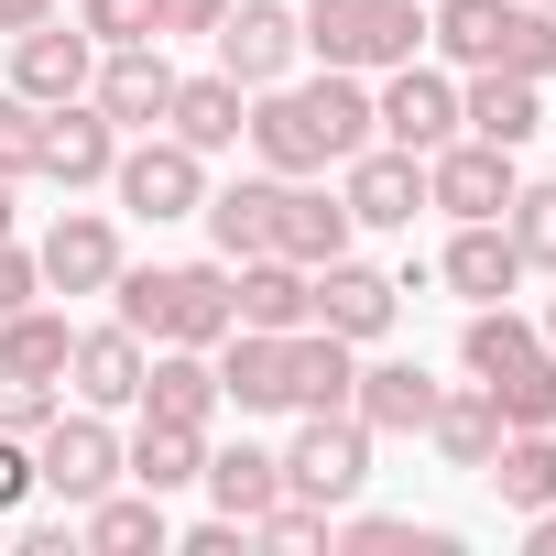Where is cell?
I'll return each instance as SVG.
<instances>
[{
  "label": "cell",
  "instance_id": "cell-1",
  "mask_svg": "<svg viewBox=\"0 0 556 556\" xmlns=\"http://www.w3.org/2000/svg\"><path fill=\"white\" fill-rule=\"evenodd\" d=\"M240 142L262 153V175H328V164H350L371 142V88L339 77V66L285 77V88H251V131Z\"/></svg>",
  "mask_w": 556,
  "mask_h": 556
},
{
  "label": "cell",
  "instance_id": "cell-2",
  "mask_svg": "<svg viewBox=\"0 0 556 556\" xmlns=\"http://www.w3.org/2000/svg\"><path fill=\"white\" fill-rule=\"evenodd\" d=\"M110 295H121V328L131 339H175V350H218L240 317H229V262H121L110 273Z\"/></svg>",
  "mask_w": 556,
  "mask_h": 556
},
{
  "label": "cell",
  "instance_id": "cell-3",
  "mask_svg": "<svg viewBox=\"0 0 556 556\" xmlns=\"http://www.w3.org/2000/svg\"><path fill=\"white\" fill-rule=\"evenodd\" d=\"M426 45L447 66H502V77H556V12L545 0H437Z\"/></svg>",
  "mask_w": 556,
  "mask_h": 556
},
{
  "label": "cell",
  "instance_id": "cell-4",
  "mask_svg": "<svg viewBox=\"0 0 556 556\" xmlns=\"http://www.w3.org/2000/svg\"><path fill=\"white\" fill-rule=\"evenodd\" d=\"M458 361H469V382L502 404V426H556V350H545L513 306H469Z\"/></svg>",
  "mask_w": 556,
  "mask_h": 556
},
{
  "label": "cell",
  "instance_id": "cell-5",
  "mask_svg": "<svg viewBox=\"0 0 556 556\" xmlns=\"http://www.w3.org/2000/svg\"><path fill=\"white\" fill-rule=\"evenodd\" d=\"M295 34H306L317 66H339V77H382V66H404V55L426 45V0H306Z\"/></svg>",
  "mask_w": 556,
  "mask_h": 556
},
{
  "label": "cell",
  "instance_id": "cell-6",
  "mask_svg": "<svg viewBox=\"0 0 556 556\" xmlns=\"http://www.w3.org/2000/svg\"><path fill=\"white\" fill-rule=\"evenodd\" d=\"M361 480H371V426H361L350 404L306 415V426H295V447H285V491H295V502H317V513H339V502H361Z\"/></svg>",
  "mask_w": 556,
  "mask_h": 556
},
{
  "label": "cell",
  "instance_id": "cell-7",
  "mask_svg": "<svg viewBox=\"0 0 556 556\" xmlns=\"http://www.w3.org/2000/svg\"><path fill=\"white\" fill-rule=\"evenodd\" d=\"M110 197L131 207V218H197V197H207V153H186L175 131H131L121 142V164H110Z\"/></svg>",
  "mask_w": 556,
  "mask_h": 556
},
{
  "label": "cell",
  "instance_id": "cell-8",
  "mask_svg": "<svg viewBox=\"0 0 556 556\" xmlns=\"http://www.w3.org/2000/svg\"><path fill=\"white\" fill-rule=\"evenodd\" d=\"M110 480H121V437H110V415H99V404H77V415L55 404V426L34 437V491H55V502L88 513Z\"/></svg>",
  "mask_w": 556,
  "mask_h": 556
},
{
  "label": "cell",
  "instance_id": "cell-9",
  "mask_svg": "<svg viewBox=\"0 0 556 556\" xmlns=\"http://www.w3.org/2000/svg\"><path fill=\"white\" fill-rule=\"evenodd\" d=\"M339 207H350V229H415V218H426V153L361 142V153L339 164Z\"/></svg>",
  "mask_w": 556,
  "mask_h": 556
},
{
  "label": "cell",
  "instance_id": "cell-10",
  "mask_svg": "<svg viewBox=\"0 0 556 556\" xmlns=\"http://www.w3.org/2000/svg\"><path fill=\"white\" fill-rule=\"evenodd\" d=\"M207 45H218V77H240V88H285L295 55H306V34H295L285 0H229Z\"/></svg>",
  "mask_w": 556,
  "mask_h": 556
},
{
  "label": "cell",
  "instance_id": "cell-11",
  "mask_svg": "<svg viewBox=\"0 0 556 556\" xmlns=\"http://www.w3.org/2000/svg\"><path fill=\"white\" fill-rule=\"evenodd\" d=\"M371 142H404V153H437V142H458V77H437V66H382V99H371Z\"/></svg>",
  "mask_w": 556,
  "mask_h": 556
},
{
  "label": "cell",
  "instance_id": "cell-12",
  "mask_svg": "<svg viewBox=\"0 0 556 556\" xmlns=\"http://www.w3.org/2000/svg\"><path fill=\"white\" fill-rule=\"evenodd\" d=\"M306 317H317V328H339L350 350H371V339H382V328L404 317V285L339 251V262H317V273H306Z\"/></svg>",
  "mask_w": 556,
  "mask_h": 556
},
{
  "label": "cell",
  "instance_id": "cell-13",
  "mask_svg": "<svg viewBox=\"0 0 556 556\" xmlns=\"http://www.w3.org/2000/svg\"><path fill=\"white\" fill-rule=\"evenodd\" d=\"M513 153L502 142H480V131H458V142H437L426 153V207H447V218H502L513 207Z\"/></svg>",
  "mask_w": 556,
  "mask_h": 556
},
{
  "label": "cell",
  "instance_id": "cell-14",
  "mask_svg": "<svg viewBox=\"0 0 556 556\" xmlns=\"http://www.w3.org/2000/svg\"><path fill=\"white\" fill-rule=\"evenodd\" d=\"M110 164H121V121L99 110V99H55L45 110V153H34V175L45 186H110Z\"/></svg>",
  "mask_w": 556,
  "mask_h": 556
},
{
  "label": "cell",
  "instance_id": "cell-15",
  "mask_svg": "<svg viewBox=\"0 0 556 556\" xmlns=\"http://www.w3.org/2000/svg\"><path fill=\"white\" fill-rule=\"evenodd\" d=\"M88 99L121 121V142H131V131H164V110H175V66H164V45H99Z\"/></svg>",
  "mask_w": 556,
  "mask_h": 556
},
{
  "label": "cell",
  "instance_id": "cell-16",
  "mask_svg": "<svg viewBox=\"0 0 556 556\" xmlns=\"http://www.w3.org/2000/svg\"><path fill=\"white\" fill-rule=\"evenodd\" d=\"M88 77H99V45H88V23H34V34H12V88H23L34 110H55V99H88Z\"/></svg>",
  "mask_w": 556,
  "mask_h": 556
},
{
  "label": "cell",
  "instance_id": "cell-17",
  "mask_svg": "<svg viewBox=\"0 0 556 556\" xmlns=\"http://www.w3.org/2000/svg\"><path fill=\"white\" fill-rule=\"evenodd\" d=\"M34 262H45V295H110V273H121V229H110L99 207H66V218L34 240Z\"/></svg>",
  "mask_w": 556,
  "mask_h": 556
},
{
  "label": "cell",
  "instance_id": "cell-18",
  "mask_svg": "<svg viewBox=\"0 0 556 556\" xmlns=\"http://www.w3.org/2000/svg\"><path fill=\"white\" fill-rule=\"evenodd\" d=\"M142 361H153V339H131V328L110 317V328H77V350H66V382H77V404L121 415V404H142Z\"/></svg>",
  "mask_w": 556,
  "mask_h": 556
},
{
  "label": "cell",
  "instance_id": "cell-19",
  "mask_svg": "<svg viewBox=\"0 0 556 556\" xmlns=\"http://www.w3.org/2000/svg\"><path fill=\"white\" fill-rule=\"evenodd\" d=\"M350 382H361V350L339 339V328H285V415H328V404H350Z\"/></svg>",
  "mask_w": 556,
  "mask_h": 556
},
{
  "label": "cell",
  "instance_id": "cell-20",
  "mask_svg": "<svg viewBox=\"0 0 556 556\" xmlns=\"http://www.w3.org/2000/svg\"><path fill=\"white\" fill-rule=\"evenodd\" d=\"M458 131L523 153V142L545 131V88H534V77H502V66H469V88H458Z\"/></svg>",
  "mask_w": 556,
  "mask_h": 556
},
{
  "label": "cell",
  "instance_id": "cell-21",
  "mask_svg": "<svg viewBox=\"0 0 556 556\" xmlns=\"http://www.w3.org/2000/svg\"><path fill=\"white\" fill-rule=\"evenodd\" d=\"M437 285H447V295H469V306H502V295L523 285L513 229H502V218H458V240H447V262H437Z\"/></svg>",
  "mask_w": 556,
  "mask_h": 556
},
{
  "label": "cell",
  "instance_id": "cell-22",
  "mask_svg": "<svg viewBox=\"0 0 556 556\" xmlns=\"http://www.w3.org/2000/svg\"><path fill=\"white\" fill-rule=\"evenodd\" d=\"M77 545H88V556H142V545L164 556V545H175V523H164V491H142V480L121 491V480H110V491L77 513Z\"/></svg>",
  "mask_w": 556,
  "mask_h": 556
},
{
  "label": "cell",
  "instance_id": "cell-23",
  "mask_svg": "<svg viewBox=\"0 0 556 556\" xmlns=\"http://www.w3.org/2000/svg\"><path fill=\"white\" fill-rule=\"evenodd\" d=\"M229 317L240 328H306V262H285V251H251V262H229Z\"/></svg>",
  "mask_w": 556,
  "mask_h": 556
},
{
  "label": "cell",
  "instance_id": "cell-24",
  "mask_svg": "<svg viewBox=\"0 0 556 556\" xmlns=\"http://www.w3.org/2000/svg\"><path fill=\"white\" fill-rule=\"evenodd\" d=\"M273 251H285V262H339L350 251V207L328 197V186H306V175H285V197H273Z\"/></svg>",
  "mask_w": 556,
  "mask_h": 556
},
{
  "label": "cell",
  "instance_id": "cell-25",
  "mask_svg": "<svg viewBox=\"0 0 556 556\" xmlns=\"http://www.w3.org/2000/svg\"><path fill=\"white\" fill-rule=\"evenodd\" d=\"M197 491L229 513V523H262L273 502H285V447H207V469H197Z\"/></svg>",
  "mask_w": 556,
  "mask_h": 556
},
{
  "label": "cell",
  "instance_id": "cell-26",
  "mask_svg": "<svg viewBox=\"0 0 556 556\" xmlns=\"http://www.w3.org/2000/svg\"><path fill=\"white\" fill-rule=\"evenodd\" d=\"M164 131H175L186 153H229V142L251 131V88H240V77H175Z\"/></svg>",
  "mask_w": 556,
  "mask_h": 556
},
{
  "label": "cell",
  "instance_id": "cell-27",
  "mask_svg": "<svg viewBox=\"0 0 556 556\" xmlns=\"http://www.w3.org/2000/svg\"><path fill=\"white\" fill-rule=\"evenodd\" d=\"M350 415H361L371 437H426V415H437V382H426L415 361H361V382H350Z\"/></svg>",
  "mask_w": 556,
  "mask_h": 556
},
{
  "label": "cell",
  "instance_id": "cell-28",
  "mask_svg": "<svg viewBox=\"0 0 556 556\" xmlns=\"http://www.w3.org/2000/svg\"><path fill=\"white\" fill-rule=\"evenodd\" d=\"M207 361H218V404H240V415H285V339H273V328H229Z\"/></svg>",
  "mask_w": 556,
  "mask_h": 556
},
{
  "label": "cell",
  "instance_id": "cell-29",
  "mask_svg": "<svg viewBox=\"0 0 556 556\" xmlns=\"http://www.w3.org/2000/svg\"><path fill=\"white\" fill-rule=\"evenodd\" d=\"M273 197H285V175H240V186H207V197H197V218H207L218 262H251V251H273Z\"/></svg>",
  "mask_w": 556,
  "mask_h": 556
},
{
  "label": "cell",
  "instance_id": "cell-30",
  "mask_svg": "<svg viewBox=\"0 0 556 556\" xmlns=\"http://www.w3.org/2000/svg\"><path fill=\"white\" fill-rule=\"evenodd\" d=\"M142 415H164V426H207V415H218V361L164 339V350L142 361Z\"/></svg>",
  "mask_w": 556,
  "mask_h": 556
},
{
  "label": "cell",
  "instance_id": "cell-31",
  "mask_svg": "<svg viewBox=\"0 0 556 556\" xmlns=\"http://www.w3.org/2000/svg\"><path fill=\"white\" fill-rule=\"evenodd\" d=\"M426 437H437V458H447V469H491V447H502V404H491L480 382H437Z\"/></svg>",
  "mask_w": 556,
  "mask_h": 556
},
{
  "label": "cell",
  "instance_id": "cell-32",
  "mask_svg": "<svg viewBox=\"0 0 556 556\" xmlns=\"http://www.w3.org/2000/svg\"><path fill=\"white\" fill-rule=\"evenodd\" d=\"M197 469H207V426L142 415V437L121 447V480H142V491H197Z\"/></svg>",
  "mask_w": 556,
  "mask_h": 556
},
{
  "label": "cell",
  "instance_id": "cell-33",
  "mask_svg": "<svg viewBox=\"0 0 556 556\" xmlns=\"http://www.w3.org/2000/svg\"><path fill=\"white\" fill-rule=\"evenodd\" d=\"M66 350H77V328L55 306H12V317H0V371H34V382L66 393Z\"/></svg>",
  "mask_w": 556,
  "mask_h": 556
},
{
  "label": "cell",
  "instance_id": "cell-34",
  "mask_svg": "<svg viewBox=\"0 0 556 556\" xmlns=\"http://www.w3.org/2000/svg\"><path fill=\"white\" fill-rule=\"evenodd\" d=\"M339 545L350 556H447V534L437 523H404V513H361V523H339Z\"/></svg>",
  "mask_w": 556,
  "mask_h": 556
},
{
  "label": "cell",
  "instance_id": "cell-35",
  "mask_svg": "<svg viewBox=\"0 0 556 556\" xmlns=\"http://www.w3.org/2000/svg\"><path fill=\"white\" fill-rule=\"evenodd\" d=\"M502 229H513V251H523V273H556V186H513V207H502Z\"/></svg>",
  "mask_w": 556,
  "mask_h": 556
},
{
  "label": "cell",
  "instance_id": "cell-36",
  "mask_svg": "<svg viewBox=\"0 0 556 556\" xmlns=\"http://www.w3.org/2000/svg\"><path fill=\"white\" fill-rule=\"evenodd\" d=\"M77 23H88V45H164L153 0H77Z\"/></svg>",
  "mask_w": 556,
  "mask_h": 556
},
{
  "label": "cell",
  "instance_id": "cell-37",
  "mask_svg": "<svg viewBox=\"0 0 556 556\" xmlns=\"http://www.w3.org/2000/svg\"><path fill=\"white\" fill-rule=\"evenodd\" d=\"M34 153H45V110H34L23 88H0V175L23 186V175H34Z\"/></svg>",
  "mask_w": 556,
  "mask_h": 556
},
{
  "label": "cell",
  "instance_id": "cell-38",
  "mask_svg": "<svg viewBox=\"0 0 556 556\" xmlns=\"http://www.w3.org/2000/svg\"><path fill=\"white\" fill-rule=\"evenodd\" d=\"M55 382H34V371H0V437H45L55 426Z\"/></svg>",
  "mask_w": 556,
  "mask_h": 556
},
{
  "label": "cell",
  "instance_id": "cell-39",
  "mask_svg": "<svg viewBox=\"0 0 556 556\" xmlns=\"http://www.w3.org/2000/svg\"><path fill=\"white\" fill-rule=\"evenodd\" d=\"M45 295V262L23 251V240H0V317H12V306H34Z\"/></svg>",
  "mask_w": 556,
  "mask_h": 556
},
{
  "label": "cell",
  "instance_id": "cell-40",
  "mask_svg": "<svg viewBox=\"0 0 556 556\" xmlns=\"http://www.w3.org/2000/svg\"><path fill=\"white\" fill-rule=\"evenodd\" d=\"M34 502V437H0V513Z\"/></svg>",
  "mask_w": 556,
  "mask_h": 556
},
{
  "label": "cell",
  "instance_id": "cell-41",
  "mask_svg": "<svg viewBox=\"0 0 556 556\" xmlns=\"http://www.w3.org/2000/svg\"><path fill=\"white\" fill-rule=\"evenodd\" d=\"M240 545H251V523H229V513H207V523L186 534V556H240Z\"/></svg>",
  "mask_w": 556,
  "mask_h": 556
},
{
  "label": "cell",
  "instance_id": "cell-42",
  "mask_svg": "<svg viewBox=\"0 0 556 556\" xmlns=\"http://www.w3.org/2000/svg\"><path fill=\"white\" fill-rule=\"evenodd\" d=\"M153 12H164V34H218L229 0H153Z\"/></svg>",
  "mask_w": 556,
  "mask_h": 556
},
{
  "label": "cell",
  "instance_id": "cell-43",
  "mask_svg": "<svg viewBox=\"0 0 556 556\" xmlns=\"http://www.w3.org/2000/svg\"><path fill=\"white\" fill-rule=\"evenodd\" d=\"M34 23H55V0H0V34H34Z\"/></svg>",
  "mask_w": 556,
  "mask_h": 556
},
{
  "label": "cell",
  "instance_id": "cell-44",
  "mask_svg": "<svg viewBox=\"0 0 556 556\" xmlns=\"http://www.w3.org/2000/svg\"><path fill=\"white\" fill-rule=\"evenodd\" d=\"M523 545H534V556H556V502H545V513H523Z\"/></svg>",
  "mask_w": 556,
  "mask_h": 556
},
{
  "label": "cell",
  "instance_id": "cell-45",
  "mask_svg": "<svg viewBox=\"0 0 556 556\" xmlns=\"http://www.w3.org/2000/svg\"><path fill=\"white\" fill-rule=\"evenodd\" d=\"M12 218H23V207H12V175H0V240H12Z\"/></svg>",
  "mask_w": 556,
  "mask_h": 556
},
{
  "label": "cell",
  "instance_id": "cell-46",
  "mask_svg": "<svg viewBox=\"0 0 556 556\" xmlns=\"http://www.w3.org/2000/svg\"><path fill=\"white\" fill-rule=\"evenodd\" d=\"M534 339H545V350H556V295H545V328H534Z\"/></svg>",
  "mask_w": 556,
  "mask_h": 556
},
{
  "label": "cell",
  "instance_id": "cell-47",
  "mask_svg": "<svg viewBox=\"0 0 556 556\" xmlns=\"http://www.w3.org/2000/svg\"><path fill=\"white\" fill-rule=\"evenodd\" d=\"M545 12H556V0H545Z\"/></svg>",
  "mask_w": 556,
  "mask_h": 556
}]
</instances>
